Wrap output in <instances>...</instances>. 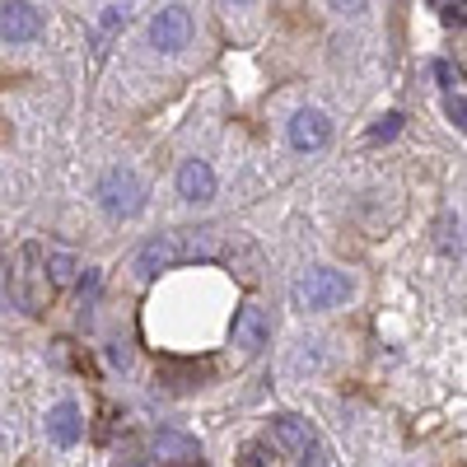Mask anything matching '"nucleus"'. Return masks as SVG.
Returning a JSON list of instances; mask_svg holds the SVG:
<instances>
[{
	"label": "nucleus",
	"mask_w": 467,
	"mask_h": 467,
	"mask_svg": "<svg viewBox=\"0 0 467 467\" xmlns=\"http://www.w3.org/2000/svg\"><path fill=\"white\" fill-rule=\"evenodd\" d=\"M224 253L220 234L215 229H169V234H154V239L136 253V276L150 281L160 271L178 266V262H215Z\"/></svg>",
	"instance_id": "obj_1"
},
{
	"label": "nucleus",
	"mask_w": 467,
	"mask_h": 467,
	"mask_svg": "<svg viewBox=\"0 0 467 467\" xmlns=\"http://www.w3.org/2000/svg\"><path fill=\"white\" fill-rule=\"evenodd\" d=\"M10 295L19 299V308L28 314H43L52 304V281H47V253L37 244H24L19 257H15V271H10Z\"/></svg>",
	"instance_id": "obj_2"
},
{
	"label": "nucleus",
	"mask_w": 467,
	"mask_h": 467,
	"mask_svg": "<svg viewBox=\"0 0 467 467\" xmlns=\"http://www.w3.org/2000/svg\"><path fill=\"white\" fill-rule=\"evenodd\" d=\"M295 299H299V308L323 314V308H337V304L350 299V281L341 276V271H332V266H314V271H304V276H299Z\"/></svg>",
	"instance_id": "obj_3"
},
{
	"label": "nucleus",
	"mask_w": 467,
	"mask_h": 467,
	"mask_svg": "<svg viewBox=\"0 0 467 467\" xmlns=\"http://www.w3.org/2000/svg\"><path fill=\"white\" fill-rule=\"evenodd\" d=\"M99 202H103L108 215L131 220V215H140V206H145V182H140L131 169H112V173H103V182H99Z\"/></svg>",
	"instance_id": "obj_4"
},
{
	"label": "nucleus",
	"mask_w": 467,
	"mask_h": 467,
	"mask_svg": "<svg viewBox=\"0 0 467 467\" xmlns=\"http://www.w3.org/2000/svg\"><path fill=\"white\" fill-rule=\"evenodd\" d=\"M192 33H197V24H192V10L187 5H169L154 15L150 24V43L160 47V52H182L192 43Z\"/></svg>",
	"instance_id": "obj_5"
},
{
	"label": "nucleus",
	"mask_w": 467,
	"mask_h": 467,
	"mask_svg": "<svg viewBox=\"0 0 467 467\" xmlns=\"http://www.w3.org/2000/svg\"><path fill=\"white\" fill-rule=\"evenodd\" d=\"M37 33H43V15H37L28 0L0 5V37H5V43H33Z\"/></svg>",
	"instance_id": "obj_6"
},
{
	"label": "nucleus",
	"mask_w": 467,
	"mask_h": 467,
	"mask_svg": "<svg viewBox=\"0 0 467 467\" xmlns=\"http://www.w3.org/2000/svg\"><path fill=\"white\" fill-rule=\"evenodd\" d=\"M332 140V122H327V112L318 108H299L290 117V145L295 150H323Z\"/></svg>",
	"instance_id": "obj_7"
},
{
	"label": "nucleus",
	"mask_w": 467,
	"mask_h": 467,
	"mask_svg": "<svg viewBox=\"0 0 467 467\" xmlns=\"http://www.w3.org/2000/svg\"><path fill=\"white\" fill-rule=\"evenodd\" d=\"M266 337H271V323H266V314L257 304H244L239 314H234V346L239 350H248V356H257V350L266 346Z\"/></svg>",
	"instance_id": "obj_8"
},
{
	"label": "nucleus",
	"mask_w": 467,
	"mask_h": 467,
	"mask_svg": "<svg viewBox=\"0 0 467 467\" xmlns=\"http://www.w3.org/2000/svg\"><path fill=\"white\" fill-rule=\"evenodd\" d=\"M178 197H187V202H211L215 197V173H211L206 160H187L178 169Z\"/></svg>",
	"instance_id": "obj_9"
},
{
	"label": "nucleus",
	"mask_w": 467,
	"mask_h": 467,
	"mask_svg": "<svg viewBox=\"0 0 467 467\" xmlns=\"http://www.w3.org/2000/svg\"><path fill=\"white\" fill-rule=\"evenodd\" d=\"M276 449H285V453H295V458H304L308 462V449H314V440H308V431L295 420V416H276L271 420V435H266Z\"/></svg>",
	"instance_id": "obj_10"
},
{
	"label": "nucleus",
	"mask_w": 467,
	"mask_h": 467,
	"mask_svg": "<svg viewBox=\"0 0 467 467\" xmlns=\"http://www.w3.org/2000/svg\"><path fill=\"white\" fill-rule=\"evenodd\" d=\"M47 435H52V444L70 449L75 440L85 435V420H80V407H75V402H61V407H52V416H47Z\"/></svg>",
	"instance_id": "obj_11"
},
{
	"label": "nucleus",
	"mask_w": 467,
	"mask_h": 467,
	"mask_svg": "<svg viewBox=\"0 0 467 467\" xmlns=\"http://www.w3.org/2000/svg\"><path fill=\"white\" fill-rule=\"evenodd\" d=\"M154 453H160L164 462H178V467H197V462H202L197 440H187V435H178V431H160V435H154Z\"/></svg>",
	"instance_id": "obj_12"
},
{
	"label": "nucleus",
	"mask_w": 467,
	"mask_h": 467,
	"mask_svg": "<svg viewBox=\"0 0 467 467\" xmlns=\"http://www.w3.org/2000/svg\"><path fill=\"white\" fill-rule=\"evenodd\" d=\"M435 244H440V253L462 257V220H458V215H444V220L435 224Z\"/></svg>",
	"instance_id": "obj_13"
},
{
	"label": "nucleus",
	"mask_w": 467,
	"mask_h": 467,
	"mask_svg": "<svg viewBox=\"0 0 467 467\" xmlns=\"http://www.w3.org/2000/svg\"><path fill=\"white\" fill-rule=\"evenodd\" d=\"M239 467H281V449L271 440H253V444H244Z\"/></svg>",
	"instance_id": "obj_14"
},
{
	"label": "nucleus",
	"mask_w": 467,
	"mask_h": 467,
	"mask_svg": "<svg viewBox=\"0 0 467 467\" xmlns=\"http://www.w3.org/2000/svg\"><path fill=\"white\" fill-rule=\"evenodd\" d=\"M75 271H80V262H75L70 253H47V281H52V290L70 285V281H75Z\"/></svg>",
	"instance_id": "obj_15"
},
{
	"label": "nucleus",
	"mask_w": 467,
	"mask_h": 467,
	"mask_svg": "<svg viewBox=\"0 0 467 467\" xmlns=\"http://www.w3.org/2000/svg\"><path fill=\"white\" fill-rule=\"evenodd\" d=\"M402 122H407L402 112H388V117H379V127L369 131V140H393V136L402 131Z\"/></svg>",
	"instance_id": "obj_16"
},
{
	"label": "nucleus",
	"mask_w": 467,
	"mask_h": 467,
	"mask_svg": "<svg viewBox=\"0 0 467 467\" xmlns=\"http://www.w3.org/2000/svg\"><path fill=\"white\" fill-rule=\"evenodd\" d=\"M127 19H131V5H108V15H103V37L117 33V28H127Z\"/></svg>",
	"instance_id": "obj_17"
},
{
	"label": "nucleus",
	"mask_w": 467,
	"mask_h": 467,
	"mask_svg": "<svg viewBox=\"0 0 467 467\" xmlns=\"http://www.w3.org/2000/svg\"><path fill=\"white\" fill-rule=\"evenodd\" d=\"M444 112H449V122H453L458 131L467 127V108H462V94H449V99H444Z\"/></svg>",
	"instance_id": "obj_18"
},
{
	"label": "nucleus",
	"mask_w": 467,
	"mask_h": 467,
	"mask_svg": "<svg viewBox=\"0 0 467 467\" xmlns=\"http://www.w3.org/2000/svg\"><path fill=\"white\" fill-rule=\"evenodd\" d=\"M332 10H337V15H365L369 0H332Z\"/></svg>",
	"instance_id": "obj_19"
},
{
	"label": "nucleus",
	"mask_w": 467,
	"mask_h": 467,
	"mask_svg": "<svg viewBox=\"0 0 467 467\" xmlns=\"http://www.w3.org/2000/svg\"><path fill=\"white\" fill-rule=\"evenodd\" d=\"M435 75H440V85H444V89L453 94V85H458V70H453L449 61H440V66H435Z\"/></svg>",
	"instance_id": "obj_20"
},
{
	"label": "nucleus",
	"mask_w": 467,
	"mask_h": 467,
	"mask_svg": "<svg viewBox=\"0 0 467 467\" xmlns=\"http://www.w3.org/2000/svg\"><path fill=\"white\" fill-rule=\"evenodd\" d=\"M444 24H458L462 28V5H444Z\"/></svg>",
	"instance_id": "obj_21"
},
{
	"label": "nucleus",
	"mask_w": 467,
	"mask_h": 467,
	"mask_svg": "<svg viewBox=\"0 0 467 467\" xmlns=\"http://www.w3.org/2000/svg\"><path fill=\"white\" fill-rule=\"evenodd\" d=\"M229 5H248V0H229Z\"/></svg>",
	"instance_id": "obj_22"
},
{
	"label": "nucleus",
	"mask_w": 467,
	"mask_h": 467,
	"mask_svg": "<svg viewBox=\"0 0 467 467\" xmlns=\"http://www.w3.org/2000/svg\"><path fill=\"white\" fill-rule=\"evenodd\" d=\"M131 467H145V462H131Z\"/></svg>",
	"instance_id": "obj_23"
}]
</instances>
